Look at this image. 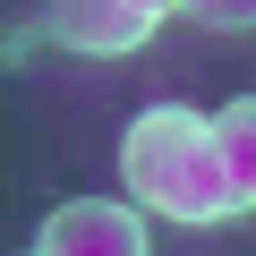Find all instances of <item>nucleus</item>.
<instances>
[{"instance_id": "1", "label": "nucleus", "mask_w": 256, "mask_h": 256, "mask_svg": "<svg viewBox=\"0 0 256 256\" xmlns=\"http://www.w3.org/2000/svg\"><path fill=\"white\" fill-rule=\"evenodd\" d=\"M120 180L162 222H222V214H239L230 205V180H222V154H214V120H196L180 102H154V111L128 120Z\"/></svg>"}, {"instance_id": "5", "label": "nucleus", "mask_w": 256, "mask_h": 256, "mask_svg": "<svg viewBox=\"0 0 256 256\" xmlns=\"http://www.w3.org/2000/svg\"><path fill=\"white\" fill-rule=\"evenodd\" d=\"M180 9H188L196 26H214V34H248V26H256V0H180Z\"/></svg>"}, {"instance_id": "2", "label": "nucleus", "mask_w": 256, "mask_h": 256, "mask_svg": "<svg viewBox=\"0 0 256 256\" xmlns=\"http://www.w3.org/2000/svg\"><path fill=\"white\" fill-rule=\"evenodd\" d=\"M43 256H146V222L137 205H111V196H68L43 214Z\"/></svg>"}, {"instance_id": "7", "label": "nucleus", "mask_w": 256, "mask_h": 256, "mask_svg": "<svg viewBox=\"0 0 256 256\" xmlns=\"http://www.w3.org/2000/svg\"><path fill=\"white\" fill-rule=\"evenodd\" d=\"M34 256H43V248H34Z\"/></svg>"}, {"instance_id": "6", "label": "nucleus", "mask_w": 256, "mask_h": 256, "mask_svg": "<svg viewBox=\"0 0 256 256\" xmlns=\"http://www.w3.org/2000/svg\"><path fill=\"white\" fill-rule=\"evenodd\" d=\"M137 9H146V18H171V9H180V0H137Z\"/></svg>"}, {"instance_id": "3", "label": "nucleus", "mask_w": 256, "mask_h": 256, "mask_svg": "<svg viewBox=\"0 0 256 256\" xmlns=\"http://www.w3.org/2000/svg\"><path fill=\"white\" fill-rule=\"evenodd\" d=\"M52 43L86 52V60H120V52H137L154 34V18L137 9V0H52Z\"/></svg>"}, {"instance_id": "4", "label": "nucleus", "mask_w": 256, "mask_h": 256, "mask_svg": "<svg viewBox=\"0 0 256 256\" xmlns=\"http://www.w3.org/2000/svg\"><path fill=\"white\" fill-rule=\"evenodd\" d=\"M214 154H222L230 205L248 214V205H256V94H239V102H222V111H214Z\"/></svg>"}]
</instances>
